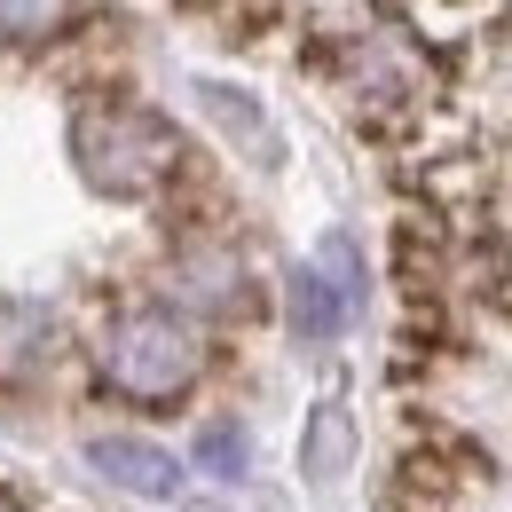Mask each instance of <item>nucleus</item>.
<instances>
[{
	"label": "nucleus",
	"mask_w": 512,
	"mask_h": 512,
	"mask_svg": "<svg viewBox=\"0 0 512 512\" xmlns=\"http://www.w3.org/2000/svg\"><path fill=\"white\" fill-rule=\"evenodd\" d=\"M347 457H355V426H347V402L339 394H323L316 418H308V442H300V473L316 481V489H331L339 473H347Z\"/></svg>",
	"instance_id": "423d86ee"
},
{
	"label": "nucleus",
	"mask_w": 512,
	"mask_h": 512,
	"mask_svg": "<svg viewBox=\"0 0 512 512\" xmlns=\"http://www.w3.org/2000/svg\"><path fill=\"white\" fill-rule=\"evenodd\" d=\"M197 465H205V473H221V481H237V473H245V426L213 418V426L197 434Z\"/></svg>",
	"instance_id": "1a4fd4ad"
},
{
	"label": "nucleus",
	"mask_w": 512,
	"mask_h": 512,
	"mask_svg": "<svg viewBox=\"0 0 512 512\" xmlns=\"http://www.w3.org/2000/svg\"><path fill=\"white\" fill-rule=\"evenodd\" d=\"M48 308H24V300H0V379H24L48 363Z\"/></svg>",
	"instance_id": "0eeeda50"
},
{
	"label": "nucleus",
	"mask_w": 512,
	"mask_h": 512,
	"mask_svg": "<svg viewBox=\"0 0 512 512\" xmlns=\"http://www.w3.org/2000/svg\"><path fill=\"white\" fill-rule=\"evenodd\" d=\"M182 134L174 119H158L150 103H127V95H95L71 111V166L95 197H158L174 174H182Z\"/></svg>",
	"instance_id": "f257e3e1"
},
{
	"label": "nucleus",
	"mask_w": 512,
	"mask_h": 512,
	"mask_svg": "<svg viewBox=\"0 0 512 512\" xmlns=\"http://www.w3.org/2000/svg\"><path fill=\"white\" fill-rule=\"evenodd\" d=\"M87 465H95L111 489L150 497V505H174V497H182V465H174L158 442H134V434H95V442H87Z\"/></svg>",
	"instance_id": "20e7f679"
},
{
	"label": "nucleus",
	"mask_w": 512,
	"mask_h": 512,
	"mask_svg": "<svg viewBox=\"0 0 512 512\" xmlns=\"http://www.w3.org/2000/svg\"><path fill=\"white\" fill-rule=\"evenodd\" d=\"M79 24V0H0V40L8 48H48Z\"/></svg>",
	"instance_id": "6e6552de"
},
{
	"label": "nucleus",
	"mask_w": 512,
	"mask_h": 512,
	"mask_svg": "<svg viewBox=\"0 0 512 512\" xmlns=\"http://www.w3.org/2000/svg\"><path fill=\"white\" fill-rule=\"evenodd\" d=\"M95 371H103L111 394L166 410V402H182V394L205 379V339H197L174 308H127V316L103 323V339H95Z\"/></svg>",
	"instance_id": "f03ea898"
},
{
	"label": "nucleus",
	"mask_w": 512,
	"mask_h": 512,
	"mask_svg": "<svg viewBox=\"0 0 512 512\" xmlns=\"http://www.w3.org/2000/svg\"><path fill=\"white\" fill-rule=\"evenodd\" d=\"M363 308V253L347 237H323L316 260L292 276V331L300 339H339Z\"/></svg>",
	"instance_id": "7ed1b4c3"
},
{
	"label": "nucleus",
	"mask_w": 512,
	"mask_h": 512,
	"mask_svg": "<svg viewBox=\"0 0 512 512\" xmlns=\"http://www.w3.org/2000/svg\"><path fill=\"white\" fill-rule=\"evenodd\" d=\"M0 512H24V497H16V489H0Z\"/></svg>",
	"instance_id": "9d476101"
},
{
	"label": "nucleus",
	"mask_w": 512,
	"mask_h": 512,
	"mask_svg": "<svg viewBox=\"0 0 512 512\" xmlns=\"http://www.w3.org/2000/svg\"><path fill=\"white\" fill-rule=\"evenodd\" d=\"M174 284H182L190 308H213V316H245V308H253L245 260L229 253V245H190V253H174Z\"/></svg>",
	"instance_id": "39448f33"
}]
</instances>
